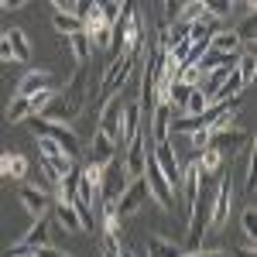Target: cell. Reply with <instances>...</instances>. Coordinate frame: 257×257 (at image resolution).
Returning <instances> with one entry per match:
<instances>
[{
    "label": "cell",
    "mask_w": 257,
    "mask_h": 257,
    "mask_svg": "<svg viewBox=\"0 0 257 257\" xmlns=\"http://www.w3.org/2000/svg\"><path fill=\"white\" fill-rule=\"evenodd\" d=\"M28 127H31V134H35V138L55 141V144L62 148V155L76 161V155H79V138H76V131H72L69 123H48V120H41V117L31 113V117H28Z\"/></svg>",
    "instance_id": "obj_1"
},
{
    "label": "cell",
    "mask_w": 257,
    "mask_h": 257,
    "mask_svg": "<svg viewBox=\"0 0 257 257\" xmlns=\"http://www.w3.org/2000/svg\"><path fill=\"white\" fill-rule=\"evenodd\" d=\"M233 213V175L223 168L219 172V182L213 189V209H209V233H219L226 226V219Z\"/></svg>",
    "instance_id": "obj_2"
},
{
    "label": "cell",
    "mask_w": 257,
    "mask_h": 257,
    "mask_svg": "<svg viewBox=\"0 0 257 257\" xmlns=\"http://www.w3.org/2000/svg\"><path fill=\"white\" fill-rule=\"evenodd\" d=\"M127 185H131V178H127V172H123V161L113 158L110 165H103V182H99L96 202H103V206H117V199L127 192Z\"/></svg>",
    "instance_id": "obj_3"
},
{
    "label": "cell",
    "mask_w": 257,
    "mask_h": 257,
    "mask_svg": "<svg viewBox=\"0 0 257 257\" xmlns=\"http://www.w3.org/2000/svg\"><path fill=\"white\" fill-rule=\"evenodd\" d=\"M144 182H148L151 199L158 202V209H165V213H178L175 192H172V185L165 182V175L158 172V165H155V158H151V151H148V165H144Z\"/></svg>",
    "instance_id": "obj_4"
},
{
    "label": "cell",
    "mask_w": 257,
    "mask_h": 257,
    "mask_svg": "<svg viewBox=\"0 0 257 257\" xmlns=\"http://www.w3.org/2000/svg\"><path fill=\"white\" fill-rule=\"evenodd\" d=\"M151 158H155V165H158V172L165 175V182L172 185V192H178V185H182V161H178L172 141H168V144H158V148H151Z\"/></svg>",
    "instance_id": "obj_5"
},
{
    "label": "cell",
    "mask_w": 257,
    "mask_h": 257,
    "mask_svg": "<svg viewBox=\"0 0 257 257\" xmlns=\"http://www.w3.org/2000/svg\"><path fill=\"white\" fill-rule=\"evenodd\" d=\"M148 199H151V192H148V182H144V175H141L138 182H131V185H127V192L117 199V206H113V209H117L120 219H131V216H138V213H141V206H144Z\"/></svg>",
    "instance_id": "obj_6"
},
{
    "label": "cell",
    "mask_w": 257,
    "mask_h": 257,
    "mask_svg": "<svg viewBox=\"0 0 257 257\" xmlns=\"http://www.w3.org/2000/svg\"><path fill=\"white\" fill-rule=\"evenodd\" d=\"M120 120H123V99H120V93L103 110H99L96 117V131L99 134H106V138L113 141V144H120Z\"/></svg>",
    "instance_id": "obj_7"
},
{
    "label": "cell",
    "mask_w": 257,
    "mask_h": 257,
    "mask_svg": "<svg viewBox=\"0 0 257 257\" xmlns=\"http://www.w3.org/2000/svg\"><path fill=\"white\" fill-rule=\"evenodd\" d=\"M45 89H59V86H55V76H52L48 69H28L18 79V93H14V96L31 99V96H38V93H45Z\"/></svg>",
    "instance_id": "obj_8"
},
{
    "label": "cell",
    "mask_w": 257,
    "mask_h": 257,
    "mask_svg": "<svg viewBox=\"0 0 257 257\" xmlns=\"http://www.w3.org/2000/svg\"><path fill=\"white\" fill-rule=\"evenodd\" d=\"M240 110V99H223V103H213L206 113H202V123H206V131L213 134V131H226V127H233V117H237Z\"/></svg>",
    "instance_id": "obj_9"
},
{
    "label": "cell",
    "mask_w": 257,
    "mask_h": 257,
    "mask_svg": "<svg viewBox=\"0 0 257 257\" xmlns=\"http://www.w3.org/2000/svg\"><path fill=\"white\" fill-rule=\"evenodd\" d=\"M148 151H151V144H148V134L141 131L138 141L134 144H127V158H123V172L131 182H138L144 175V165H148Z\"/></svg>",
    "instance_id": "obj_10"
},
{
    "label": "cell",
    "mask_w": 257,
    "mask_h": 257,
    "mask_svg": "<svg viewBox=\"0 0 257 257\" xmlns=\"http://www.w3.org/2000/svg\"><path fill=\"white\" fill-rule=\"evenodd\" d=\"M243 141H247V138H243V131H240V127H226V131H213L206 148L219 151L223 161H226L230 155H240V144H243Z\"/></svg>",
    "instance_id": "obj_11"
},
{
    "label": "cell",
    "mask_w": 257,
    "mask_h": 257,
    "mask_svg": "<svg viewBox=\"0 0 257 257\" xmlns=\"http://www.w3.org/2000/svg\"><path fill=\"white\" fill-rule=\"evenodd\" d=\"M89 72L86 69H79L76 76H72V82H69V89H62V96L72 103V110L82 117V110H86V103H89Z\"/></svg>",
    "instance_id": "obj_12"
},
{
    "label": "cell",
    "mask_w": 257,
    "mask_h": 257,
    "mask_svg": "<svg viewBox=\"0 0 257 257\" xmlns=\"http://www.w3.org/2000/svg\"><path fill=\"white\" fill-rule=\"evenodd\" d=\"M21 206L31 213V216L38 219V216H45L48 209H52V196L41 189V185H21Z\"/></svg>",
    "instance_id": "obj_13"
},
{
    "label": "cell",
    "mask_w": 257,
    "mask_h": 257,
    "mask_svg": "<svg viewBox=\"0 0 257 257\" xmlns=\"http://www.w3.org/2000/svg\"><path fill=\"white\" fill-rule=\"evenodd\" d=\"M113 158H117V144L106 138V134L93 131L89 134V165L93 168H103V165H110Z\"/></svg>",
    "instance_id": "obj_14"
},
{
    "label": "cell",
    "mask_w": 257,
    "mask_h": 257,
    "mask_svg": "<svg viewBox=\"0 0 257 257\" xmlns=\"http://www.w3.org/2000/svg\"><path fill=\"white\" fill-rule=\"evenodd\" d=\"M48 226H52V219L38 216L31 226H28V233L18 240V247H24V250H38V247H45V243H48Z\"/></svg>",
    "instance_id": "obj_15"
},
{
    "label": "cell",
    "mask_w": 257,
    "mask_h": 257,
    "mask_svg": "<svg viewBox=\"0 0 257 257\" xmlns=\"http://www.w3.org/2000/svg\"><path fill=\"white\" fill-rule=\"evenodd\" d=\"M4 38H7V45H11L14 62H31V41H28V35H24L21 28H7Z\"/></svg>",
    "instance_id": "obj_16"
},
{
    "label": "cell",
    "mask_w": 257,
    "mask_h": 257,
    "mask_svg": "<svg viewBox=\"0 0 257 257\" xmlns=\"http://www.w3.org/2000/svg\"><path fill=\"white\" fill-rule=\"evenodd\" d=\"M52 223H59L65 233H82L79 216H76V209H72L69 202H55V206H52Z\"/></svg>",
    "instance_id": "obj_17"
},
{
    "label": "cell",
    "mask_w": 257,
    "mask_h": 257,
    "mask_svg": "<svg viewBox=\"0 0 257 257\" xmlns=\"http://www.w3.org/2000/svg\"><path fill=\"white\" fill-rule=\"evenodd\" d=\"M144 257H182V247L168 237H148V250Z\"/></svg>",
    "instance_id": "obj_18"
},
{
    "label": "cell",
    "mask_w": 257,
    "mask_h": 257,
    "mask_svg": "<svg viewBox=\"0 0 257 257\" xmlns=\"http://www.w3.org/2000/svg\"><path fill=\"white\" fill-rule=\"evenodd\" d=\"M209 52H219V55H240V41L233 31H216L209 38Z\"/></svg>",
    "instance_id": "obj_19"
},
{
    "label": "cell",
    "mask_w": 257,
    "mask_h": 257,
    "mask_svg": "<svg viewBox=\"0 0 257 257\" xmlns=\"http://www.w3.org/2000/svg\"><path fill=\"white\" fill-rule=\"evenodd\" d=\"M254 155H257V144L247 141L243 144V189H247V196H254Z\"/></svg>",
    "instance_id": "obj_20"
},
{
    "label": "cell",
    "mask_w": 257,
    "mask_h": 257,
    "mask_svg": "<svg viewBox=\"0 0 257 257\" xmlns=\"http://www.w3.org/2000/svg\"><path fill=\"white\" fill-rule=\"evenodd\" d=\"M7 123H21V120H28L31 117V99H24V96H14L11 103H7Z\"/></svg>",
    "instance_id": "obj_21"
},
{
    "label": "cell",
    "mask_w": 257,
    "mask_h": 257,
    "mask_svg": "<svg viewBox=\"0 0 257 257\" xmlns=\"http://www.w3.org/2000/svg\"><path fill=\"white\" fill-rule=\"evenodd\" d=\"M69 48H72V59L79 62V65H86L89 55H93V45H89V38H86V31L72 35V38H69Z\"/></svg>",
    "instance_id": "obj_22"
},
{
    "label": "cell",
    "mask_w": 257,
    "mask_h": 257,
    "mask_svg": "<svg viewBox=\"0 0 257 257\" xmlns=\"http://www.w3.org/2000/svg\"><path fill=\"white\" fill-rule=\"evenodd\" d=\"M86 38L93 48H110L113 45V28L110 24H96V28H86Z\"/></svg>",
    "instance_id": "obj_23"
},
{
    "label": "cell",
    "mask_w": 257,
    "mask_h": 257,
    "mask_svg": "<svg viewBox=\"0 0 257 257\" xmlns=\"http://www.w3.org/2000/svg\"><path fill=\"white\" fill-rule=\"evenodd\" d=\"M243 247H257V209H243Z\"/></svg>",
    "instance_id": "obj_24"
},
{
    "label": "cell",
    "mask_w": 257,
    "mask_h": 257,
    "mask_svg": "<svg viewBox=\"0 0 257 257\" xmlns=\"http://www.w3.org/2000/svg\"><path fill=\"white\" fill-rule=\"evenodd\" d=\"M28 158L21 155V151H7V178H24L28 175Z\"/></svg>",
    "instance_id": "obj_25"
},
{
    "label": "cell",
    "mask_w": 257,
    "mask_h": 257,
    "mask_svg": "<svg viewBox=\"0 0 257 257\" xmlns=\"http://www.w3.org/2000/svg\"><path fill=\"white\" fill-rule=\"evenodd\" d=\"M206 110H209V99H206V93L192 89V93H189V99H185V117H202Z\"/></svg>",
    "instance_id": "obj_26"
},
{
    "label": "cell",
    "mask_w": 257,
    "mask_h": 257,
    "mask_svg": "<svg viewBox=\"0 0 257 257\" xmlns=\"http://www.w3.org/2000/svg\"><path fill=\"white\" fill-rule=\"evenodd\" d=\"M52 24H55V31L69 35V38L82 31V21H79V18H69V14H52Z\"/></svg>",
    "instance_id": "obj_27"
},
{
    "label": "cell",
    "mask_w": 257,
    "mask_h": 257,
    "mask_svg": "<svg viewBox=\"0 0 257 257\" xmlns=\"http://www.w3.org/2000/svg\"><path fill=\"white\" fill-rule=\"evenodd\" d=\"M237 72H240V79H243V86H250V82H254V76H257V59H254V52L240 55Z\"/></svg>",
    "instance_id": "obj_28"
},
{
    "label": "cell",
    "mask_w": 257,
    "mask_h": 257,
    "mask_svg": "<svg viewBox=\"0 0 257 257\" xmlns=\"http://www.w3.org/2000/svg\"><path fill=\"white\" fill-rule=\"evenodd\" d=\"M99 11H103V24H117L120 18H123V11H127V4L123 0H110V4H99Z\"/></svg>",
    "instance_id": "obj_29"
},
{
    "label": "cell",
    "mask_w": 257,
    "mask_h": 257,
    "mask_svg": "<svg viewBox=\"0 0 257 257\" xmlns=\"http://www.w3.org/2000/svg\"><path fill=\"white\" fill-rule=\"evenodd\" d=\"M233 35H237V41H240V45H247V52H250V48H254V41H257L254 18H247V21H243V24L237 28V31H233Z\"/></svg>",
    "instance_id": "obj_30"
},
{
    "label": "cell",
    "mask_w": 257,
    "mask_h": 257,
    "mask_svg": "<svg viewBox=\"0 0 257 257\" xmlns=\"http://www.w3.org/2000/svg\"><path fill=\"white\" fill-rule=\"evenodd\" d=\"M199 79H202V72H199L196 65H182V69H178V79H175V82H182L185 89H196Z\"/></svg>",
    "instance_id": "obj_31"
},
{
    "label": "cell",
    "mask_w": 257,
    "mask_h": 257,
    "mask_svg": "<svg viewBox=\"0 0 257 257\" xmlns=\"http://www.w3.org/2000/svg\"><path fill=\"white\" fill-rule=\"evenodd\" d=\"M72 199H76V172L59 178V199L55 202H72Z\"/></svg>",
    "instance_id": "obj_32"
},
{
    "label": "cell",
    "mask_w": 257,
    "mask_h": 257,
    "mask_svg": "<svg viewBox=\"0 0 257 257\" xmlns=\"http://www.w3.org/2000/svg\"><path fill=\"white\" fill-rule=\"evenodd\" d=\"M202 4H206V0H196V4H182V24H185V28H189V24H192V21H199L202 18Z\"/></svg>",
    "instance_id": "obj_33"
},
{
    "label": "cell",
    "mask_w": 257,
    "mask_h": 257,
    "mask_svg": "<svg viewBox=\"0 0 257 257\" xmlns=\"http://www.w3.org/2000/svg\"><path fill=\"white\" fill-rule=\"evenodd\" d=\"M38 151H41V161H55V158H62V148L55 144V141H48V138H38Z\"/></svg>",
    "instance_id": "obj_34"
},
{
    "label": "cell",
    "mask_w": 257,
    "mask_h": 257,
    "mask_svg": "<svg viewBox=\"0 0 257 257\" xmlns=\"http://www.w3.org/2000/svg\"><path fill=\"white\" fill-rule=\"evenodd\" d=\"M52 14H69V18H79V4H72V0H55V4H52Z\"/></svg>",
    "instance_id": "obj_35"
},
{
    "label": "cell",
    "mask_w": 257,
    "mask_h": 257,
    "mask_svg": "<svg viewBox=\"0 0 257 257\" xmlns=\"http://www.w3.org/2000/svg\"><path fill=\"white\" fill-rule=\"evenodd\" d=\"M185 141H189V144H192L196 151H202V148L209 144V131H206V127H199V131H192V134H189Z\"/></svg>",
    "instance_id": "obj_36"
},
{
    "label": "cell",
    "mask_w": 257,
    "mask_h": 257,
    "mask_svg": "<svg viewBox=\"0 0 257 257\" xmlns=\"http://www.w3.org/2000/svg\"><path fill=\"white\" fill-rule=\"evenodd\" d=\"M161 18H165V24H175V21L182 18V4H175V0L165 4V7H161Z\"/></svg>",
    "instance_id": "obj_37"
},
{
    "label": "cell",
    "mask_w": 257,
    "mask_h": 257,
    "mask_svg": "<svg viewBox=\"0 0 257 257\" xmlns=\"http://www.w3.org/2000/svg\"><path fill=\"white\" fill-rule=\"evenodd\" d=\"M35 257H62L59 247H52V243H45V247H38V250H31Z\"/></svg>",
    "instance_id": "obj_38"
},
{
    "label": "cell",
    "mask_w": 257,
    "mask_h": 257,
    "mask_svg": "<svg viewBox=\"0 0 257 257\" xmlns=\"http://www.w3.org/2000/svg\"><path fill=\"white\" fill-rule=\"evenodd\" d=\"M0 62H14V55H11V45H7V38L0 35Z\"/></svg>",
    "instance_id": "obj_39"
},
{
    "label": "cell",
    "mask_w": 257,
    "mask_h": 257,
    "mask_svg": "<svg viewBox=\"0 0 257 257\" xmlns=\"http://www.w3.org/2000/svg\"><path fill=\"white\" fill-rule=\"evenodd\" d=\"M24 4L21 0H0V11H7V14H14V11H21Z\"/></svg>",
    "instance_id": "obj_40"
},
{
    "label": "cell",
    "mask_w": 257,
    "mask_h": 257,
    "mask_svg": "<svg viewBox=\"0 0 257 257\" xmlns=\"http://www.w3.org/2000/svg\"><path fill=\"white\" fill-rule=\"evenodd\" d=\"M11 257H35V254H31V250H24V247H18V243H14V247H11Z\"/></svg>",
    "instance_id": "obj_41"
},
{
    "label": "cell",
    "mask_w": 257,
    "mask_h": 257,
    "mask_svg": "<svg viewBox=\"0 0 257 257\" xmlns=\"http://www.w3.org/2000/svg\"><path fill=\"white\" fill-rule=\"evenodd\" d=\"M0 178H7V151H0Z\"/></svg>",
    "instance_id": "obj_42"
},
{
    "label": "cell",
    "mask_w": 257,
    "mask_h": 257,
    "mask_svg": "<svg viewBox=\"0 0 257 257\" xmlns=\"http://www.w3.org/2000/svg\"><path fill=\"white\" fill-rule=\"evenodd\" d=\"M237 257H254V247H243V250H240Z\"/></svg>",
    "instance_id": "obj_43"
},
{
    "label": "cell",
    "mask_w": 257,
    "mask_h": 257,
    "mask_svg": "<svg viewBox=\"0 0 257 257\" xmlns=\"http://www.w3.org/2000/svg\"><path fill=\"white\" fill-rule=\"evenodd\" d=\"M62 257H69V254H62Z\"/></svg>",
    "instance_id": "obj_44"
}]
</instances>
